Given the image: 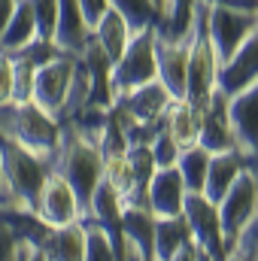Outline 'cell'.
<instances>
[{
    "instance_id": "1",
    "label": "cell",
    "mask_w": 258,
    "mask_h": 261,
    "mask_svg": "<svg viewBox=\"0 0 258 261\" xmlns=\"http://www.w3.org/2000/svg\"><path fill=\"white\" fill-rule=\"evenodd\" d=\"M49 167L70 182V189L76 192L79 203H82V216H85L97 182L104 179V152H100V146L85 140L67 122H61L58 143H55V149L49 155Z\"/></svg>"
},
{
    "instance_id": "2",
    "label": "cell",
    "mask_w": 258,
    "mask_h": 261,
    "mask_svg": "<svg viewBox=\"0 0 258 261\" xmlns=\"http://www.w3.org/2000/svg\"><path fill=\"white\" fill-rule=\"evenodd\" d=\"M58 134H61V122L52 119L34 100H3L0 103V140L49 158L58 143Z\"/></svg>"
},
{
    "instance_id": "3",
    "label": "cell",
    "mask_w": 258,
    "mask_h": 261,
    "mask_svg": "<svg viewBox=\"0 0 258 261\" xmlns=\"http://www.w3.org/2000/svg\"><path fill=\"white\" fill-rule=\"evenodd\" d=\"M216 79H219V55L207 31V3L197 0L194 34L189 43V67H186V100L203 107L216 94Z\"/></svg>"
},
{
    "instance_id": "4",
    "label": "cell",
    "mask_w": 258,
    "mask_h": 261,
    "mask_svg": "<svg viewBox=\"0 0 258 261\" xmlns=\"http://www.w3.org/2000/svg\"><path fill=\"white\" fill-rule=\"evenodd\" d=\"M0 158H3V176H6V189L15 195L18 206L24 213H34L37 206V197L40 189L49 176V158L43 155H34L15 143H6L0 140Z\"/></svg>"
},
{
    "instance_id": "5",
    "label": "cell",
    "mask_w": 258,
    "mask_h": 261,
    "mask_svg": "<svg viewBox=\"0 0 258 261\" xmlns=\"http://www.w3.org/2000/svg\"><path fill=\"white\" fill-rule=\"evenodd\" d=\"M158 79V67H155V31L143 28L134 31L125 46V52L113 61V73H110V91H113V103L116 97H122L125 91Z\"/></svg>"
},
{
    "instance_id": "6",
    "label": "cell",
    "mask_w": 258,
    "mask_h": 261,
    "mask_svg": "<svg viewBox=\"0 0 258 261\" xmlns=\"http://www.w3.org/2000/svg\"><path fill=\"white\" fill-rule=\"evenodd\" d=\"M255 206H258V179L249 167H243L237 173V179L231 182V189L216 203L219 222H222V237H225V252L234 249V243L240 240V234L252 222Z\"/></svg>"
},
{
    "instance_id": "7",
    "label": "cell",
    "mask_w": 258,
    "mask_h": 261,
    "mask_svg": "<svg viewBox=\"0 0 258 261\" xmlns=\"http://www.w3.org/2000/svg\"><path fill=\"white\" fill-rule=\"evenodd\" d=\"M183 219L189 225L192 240L200 246L203 258H228L225 252V237H222V222H219V210L203 192H186L183 200Z\"/></svg>"
},
{
    "instance_id": "8",
    "label": "cell",
    "mask_w": 258,
    "mask_h": 261,
    "mask_svg": "<svg viewBox=\"0 0 258 261\" xmlns=\"http://www.w3.org/2000/svg\"><path fill=\"white\" fill-rule=\"evenodd\" d=\"M79 55H70V52H58L52 55L49 61L34 70V91H31V100L37 107H43L52 119H61V107H64L67 88H70V79H73V70H76Z\"/></svg>"
},
{
    "instance_id": "9",
    "label": "cell",
    "mask_w": 258,
    "mask_h": 261,
    "mask_svg": "<svg viewBox=\"0 0 258 261\" xmlns=\"http://www.w3.org/2000/svg\"><path fill=\"white\" fill-rule=\"evenodd\" d=\"M225 119L234 137V149L243 158L258 155V79L225 97Z\"/></svg>"
},
{
    "instance_id": "10",
    "label": "cell",
    "mask_w": 258,
    "mask_h": 261,
    "mask_svg": "<svg viewBox=\"0 0 258 261\" xmlns=\"http://www.w3.org/2000/svg\"><path fill=\"white\" fill-rule=\"evenodd\" d=\"M255 28H258V15H252V12H237V9H225V6H210L207 3V31H210L213 46H216L219 64L228 61L234 55V49Z\"/></svg>"
},
{
    "instance_id": "11",
    "label": "cell",
    "mask_w": 258,
    "mask_h": 261,
    "mask_svg": "<svg viewBox=\"0 0 258 261\" xmlns=\"http://www.w3.org/2000/svg\"><path fill=\"white\" fill-rule=\"evenodd\" d=\"M34 213H37L40 222H46V225L55 228V225L79 222L82 219V203H79L76 192L70 189V182H67L64 176L55 173V170H49V176H46V182L40 189Z\"/></svg>"
},
{
    "instance_id": "12",
    "label": "cell",
    "mask_w": 258,
    "mask_h": 261,
    "mask_svg": "<svg viewBox=\"0 0 258 261\" xmlns=\"http://www.w3.org/2000/svg\"><path fill=\"white\" fill-rule=\"evenodd\" d=\"M258 79V28L234 49V55L228 61L219 64V79H216V91H222L225 97L240 91L243 85Z\"/></svg>"
},
{
    "instance_id": "13",
    "label": "cell",
    "mask_w": 258,
    "mask_h": 261,
    "mask_svg": "<svg viewBox=\"0 0 258 261\" xmlns=\"http://www.w3.org/2000/svg\"><path fill=\"white\" fill-rule=\"evenodd\" d=\"M183 200H186V182L173 167H158L146 186V206L152 210L155 219H173L183 216Z\"/></svg>"
},
{
    "instance_id": "14",
    "label": "cell",
    "mask_w": 258,
    "mask_h": 261,
    "mask_svg": "<svg viewBox=\"0 0 258 261\" xmlns=\"http://www.w3.org/2000/svg\"><path fill=\"white\" fill-rule=\"evenodd\" d=\"M189 43H167L155 37V67H158V82L170 91L173 100H186V67H189Z\"/></svg>"
},
{
    "instance_id": "15",
    "label": "cell",
    "mask_w": 258,
    "mask_h": 261,
    "mask_svg": "<svg viewBox=\"0 0 258 261\" xmlns=\"http://www.w3.org/2000/svg\"><path fill=\"white\" fill-rule=\"evenodd\" d=\"M194 15H197V0H158L152 31L158 40H167V43L192 40Z\"/></svg>"
},
{
    "instance_id": "16",
    "label": "cell",
    "mask_w": 258,
    "mask_h": 261,
    "mask_svg": "<svg viewBox=\"0 0 258 261\" xmlns=\"http://www.w3.org/2000/svg\"><path fill=\"white\" fill-rule=\"evenodd\" d=\"M88 40H91V24L85 21V12H82L79 0H58V21H55L52 43L61 52L82 55Z\"/></svg>"
},
{
    "instance_id": "17",
    "label": "cell",
    "mask_w": 258,
    "mask_h": 261,
    "mask_svg": "<svg viewBox=\"0 0 258 261\" xmlns=\"http://www.w3.org/2000/svg\"><path fill=\"white\" fill-rule=\"evenodd\" d=\"M40 258L46 261H82L85 258V231L82 222L49 225L40 237Z\"/></svg>"
},
{
    "instance_id": "18",
    "label": "cell",
    "mask_w": 258,
    "mask_h": 261,
    "mask_svg": "<svg viewBox=\"0 0 258 261\" xmlns=\"http://www.w3.org/2000/svg\"><path fill=\"white\" fill-rule=\"evenodd\" d=\"M197 146L207 152H225L234 149V137L225 119V94L216 91L203 107H200V130H197Z\"/></svg>"
},
{
    "instance_id": "19",
    "label": "cell",
    "mask_w": 258,
    "mask_h": 261,
    "mask_svg": "<svg viewBox=\"0 0 258 261\" xmlns=\"http://www.w3.org/2000/svg\"><path fill=\"white\" fill-rule=\"evenodd\" d=\"M122 237L140 246L143 261L155 258V216L146 203L122 200Z\"/></svg>"
},
{
    "instance_id": "20",
    "label": "cell",
    "mask_w": 258,
    "mask_h": 261,
    "mask_svg": "<svg viewBox=\"0 0 258 261\" xmlns=\"http://www.w3.org/2000/svg\"><path fill=\"white\" fill-rule=\"evenodd\" d=\"M246 167V158L237 149H225V152H213L210 155V167H207V179H203V195L213 203H219L222 195L231 189V182L237 179V173Z\"/></svg>"
},
{
    "instance_id": "21",
    "label": "cell",
    "mask_w": 258,
    "mask_h": 261,
    "mask_svg": "<svg viewBox=\"0 0 258 261\" xmlns=\"http://www.w3.org/2000/svg\"><path fill=\"white\" fill-rule=\"evenodd\" d=\"M34 40H40L34 3L31 0H18L15 9H12V15H9V21H6V28H3V34H0V49L9 52V55H15L24 46H31Z\"/></svg>"
},
{
    "instance_id": "22",
    "label": "cell",
    "mask_w": 258,
    "mask_h": 261,
    "mask_svg": "<svg viewBox=\"0 0 258 261\" xmlns=\"http://www.w3.org/2000/svg\"><path fill=\"white\" fill-rule=\"evenodd\" d=\"M164 130L170 134V140L186 149L197 143V130H200V107H194L189 100H170L167 113H164Z\"/></svg>"
},
{
    "instance_id": "23",
    "label": "cell",
    "mask_w": 258,
    "mask_h": 261,
    "mask_svg": "<svg viewBox=\"0 0 258 261\" xmlns=\"http://www.w3.org/2000/svg\"><path fill=\"white\" fill-rule=\"evenodd\" d=\"M189 243H192V234L183 216L155 219V258L158 261H176V255Z\"/></svg>"
},
{
    "instance_id": "24",
    "label": "cell",
    "mask_w": 258,
    "mask_h": 261,
    "mask_svg": "<svg viewBox=\"0 0 258 261\" xmlns=\"http://www.w3.org/2000/svg\"><path fill=\"white\" fill-rule=\"evenodd\" d=\"M91 37L97 40V46L116 61L122 52H125V46H128V40H131V28H128V21L110 6L97 21H94V28H91Z\"/></svg>"
},
{
    "instance_id": "25",
    "label": "cell",
    "mask_w": 258,
    "mask_h": 261,
    "mask_svg": "<svg viewBox=\"0 0 258 261\" xmlns=\"http://www.w3.org/2000/svg\"><path fill=\"white\" fill-rule=\"evenodd\" d=\"M104 152V179L119 192L122 200H134L137 182H134V167L128 161V149L119 146H100Z\"/></svg>"
},
{
    "instance_id": "26",
    "label": "cell",
    "mask_w": 258,
    "mask_h": 261,
    "mask_svg": "<svg viewBox=\"0 0 258 261\" xmlns=\"http://www.w3.org/2000/svg\"><path fill=\"white\" fill-rule=\"evenodd\" d=\"M210 155L203 146H186L179 149V158H176V170L186 182V192H203V179H207V167H210Z\"/></svg>"
},
{
    "instance_id": "27",
    "label": "cell",
    "mask_w": 258,
    "mask_h": 261,
    "mask_svg": "<svg viewBox=\"0 0 258 261\" xmlns=\"http://www.w3.org/2000/svg\"><path fill=\"white\" fill-rule=\"evenodd\" d=\"M82 231H85V258L88 261H116V243L110 237V231L94 222V219H79Z\"/></svg>"
},
{
    "instance_id": "28",
    "label": "cell",
    "mask_w": 258,
    "mask_h": 261,
    "mask_svg": "<svg viewBox=\"0 0 258 261\" xmlns=\"http://www.w3.org/2000/svg\"><path fill=\"white\" fill-rule=\"evenodd\" d=\"M110 6L128 21L131 34L155 24V12H158V3L155 0H110Z\"/></svg>"
},
{
    "instance_id": "29",
    "label": "cell",
    "mask_w": 258,
    "mask_h": 261,
    "mask_svg": "<svg viewBox=\"0 0 258 261\" xmlns=\"http://www.w3.org/2000/svg\"><path fill=\"white\" fill-rule=\"evenodd\" d=\"M246 167L255 173V179H258V155L246 158ZM228 258H243V261H255L258 258V206H255L252 222L246 225V231L240 234V240H237V243H234V249L228 252Z\"/></svg>"
},
{
    "instance_id": "30",
    "label": "cell",
    "mask_w": 258,
    "mask_h": 261,
    "mask_svg": "<svg viewBox=\"0 0 258 261\" xmlns=\"http://www.w3.org/2000/svg\"><path fill=\"white\" fill-rule=\"evenodd\" d=\"M149 149H152L155 167H173V164H176V158H179V146L170 140V134L164 130V125L155 130V137L149 140Z\"/></svg>"
},
{
    "instance_id": "31",
    "label": "cell",
    "mask_w": 258,
    "mask_h": 261,
    "mask_svg": "<svg viewBox=\"0 0 258 261\" xmlns=\"http://www.w3.org/2000/svg\"><path fill=\"white\" fill-rule=\"evenodd\" d=\"M34 15H37V34L40 40H52L55 21H58V0H31Z\"/></svg>"
},
{
    "instance_id": "32",
    "label": "cell",
    "mask_w": 258,
    "mask_h": 261,
    "mask_svg": "<svg viewBox=\"0 0 258 261\" xmlns=\"http://www.w3.org/2000/svg\"><path fill=\"white\" fill-rule=\"evenodd\" d=\"M15 246H18V231L12 228V222L0 216V261L15 258Z\"/></svg>"
},
{
    "instance_id": "33",
    "label": "cell",
    "mask_w": 258,
    "mask_h": 261,
    "mask_svg": "<svg viewBox=\"0 0 258 261\" xmlns=\"http://www.w3.org/2000/svg\"><path fill=\"white\" fill-rule=\"evenodd\" d=\"M12 55L0 49V103L12 100Z\"/></svg>"
},
{
    "instance_id": "34",
    "label": "cell",
    "mask_w": 258,
    "mask_h": 261,
    "mask_svg": "<svg viewBox=\"0 0 258 261\" xmlns=\"http://www.w3.org/2000/svg\"><path fill=\"white\" fill-rule=\"evenodd\" d=\"M79 6H82V12H85V21L94 28V21L110 9V0H79Z\"/></svg>"
},
{
    "instance_id": "35",
    "label": "cell",
    "mask_w": 258,
    "mask_h": 261,
    "mask_svg": "<svg viewBox=\"0 0 258 261\" xmlns=\"http://www.w3.org/2000/svg\"><path fill=\"white\" fill-rule=\"evenodd\" d=\"M210 6H225V9H237V12H252L258 15V0H207Z\"/></svg>"
},
{
    "instance_id": "36",
    "label": "cell",
    "mask_w": 258,
    "mask_h": 261,
    "mask_svg": "<svg viewBox=\"0 0 258 261\" xmlns=\"http://www.w3.org/2000/svg\"><path fill=\"white\" fill-rule=\"evenodd\" d=\"M15 3H18V0H0V34H3V28H6V21H9V15H12V9H15Z\"/></svg>"
},
{
    "instance_id": "37",
    "label": "cell",
    "mask_w": 258,
    "mask_h": 261,
    "mask_svg": "<svg viewBox=\"0 0 258 261\" xmlns=\"http://www.w3.org/2000/svg\"><path fill=\"white\" fill-rule=\"evenodd\" d=\"M6 186V176H3V158H0V189Z\"/></svg>"
},
{
    "instance_id": "38",
    "label": "cell",
    "mask_w": 258,
    "mask_h": 261,
    "mask_svg": "<svg viewBox=\"0 0 258 261\" xmlns=\"http://www.w3.org/2000/svg\"><path fill=\"white\" fill-rule=\"evenodd\" d=\"M155 3H158V0H155Z\"/></svg>"
}]
</instances>
